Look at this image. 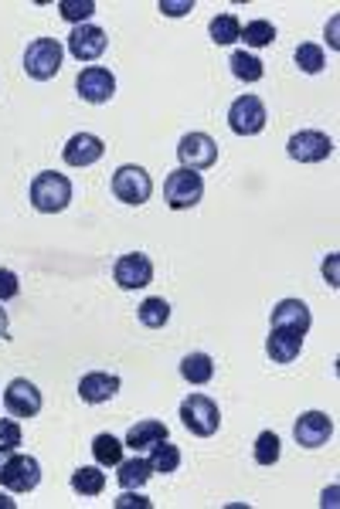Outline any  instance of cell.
<instances>
[{"instance_id": "8992f818", "label": "cell", "mask_w": 340, "mask_h": 509, "mask_svg": "<svg viewBox=\"0 0 340 509\" xmlns=\"http://www.w3.org/2000/svg\"><path fill=\"white\" fill-rule=\"evenodd\" d=\"M201 194H205V180H201V174H195V170H174L167 177V184H164V197H167V207H174V211H187V207H195L197 201H201Z\"/></svg>"}, {"instance_id": "836d02e7", "label": "cell", "mask_w": 340, "mask_h": 509, "mask_svg": "<svg viewBox=\"0 0 340 509\" xmlns=\"http://www.w3.org/2000/svg\"><path fill=\"white\" fill-rule=\"evenodd\" d=\"M160 11L167 17H184L187 11H195V0H160Z\"/></svg>"}, {"instance_id": "cb8c5ba5", "label": "cell", "mask_w": 340, "mask_h": 509, "mask_svg": "<svg viewBox=\"0 0 340 509\" xmlns=\"http://www.w3.org/2000/svg\"><path fill=\"white\" fill-rule=\"evenodd\" d=\"M208 31L215 45H235L242 38V21H238V14H218L208 25Z\"/></svg>"}, {"instance_id": "44dd1931", "label": "cell", "mask_w": 340, "mask_h": 509, "mask_svg": "<svg viewBox=\"0 0 340 509\" xmlns=\"http://www.w3.org/2000/svg\"><path fill=\"white\" fill-rule=\"evenodd\" d=\"M116 479L123 489H140V485H146V479L154 475V469H150V462L140 455H133L130 462H119L116 465Z\"/></svg>"}, {"instance_id": "52a82bcc", "label": "cell", "mask_w": 340, "mask_h": 509, "mask_svg": "<svg viewBox=\"0 0 340 509\" xmlns=\"http://www.w3.org/2000/svg\"><path fill=\"white\" fill-rule=\"evenodd\" d=\"M286 153L296 160V164H320L334 153V140L320 129H300L293 133L286 143Z\"/></svg>"}, {"instance_id": "8fae6325", "label": "cell", "mask_w": 340, "mask_h": 509, "mask_svg": "<svg viewBox=\"0 0 340 509\" xmlns=\"http://www.w3.org/2000/svg\"><path fill=\"white\" fill-rule=\"evenodd\" d=\"M75 89H79V95L89 102V105H103V102H109L116 95V78H113V72L103 68V65H89V68H82Z\"/></svg>"}, {"instance_id": "7c38bea8", "label": "cell", "mask_w": 340, "mask_h": 509, "mask_svg": "<svg viewBox=\"0 0 340 509\" xmlns=\"http://www.w3.org/2000/svg\"><path fill=\"white\" fill-rule=\"evenodd\" d=\"M4 407L11 411V418H35L41 411V391L31 381L17 377L4 391Z\"/></svg>"}, {"instance_id": "7402d4cb", "label": "cell", "mask_w": 340, "mask_h": 509, "mask_svg": "<svg viewBox=\"0 0 340 509\" xmlns=\"http://www.w3.org/2000/svg\"><path fill=\"white\" fill-rule=\"evenodd\" d=\"M72 489L79 496H103L105 472H99V465H82V469L72 472Z\"/></svg>"}, {"instance_id": "2e32d148", "label": "cell", "mask_w": 340, "mask_h": 509, "mask_svg": "<svg viewBox=\"0 0 340 509\" xmlns=\"http://www.w3.org/2000/svg\"><path fill=\"white\" fill-rule=\"evenodd\" d=\"M119 377L116 374H105V370H92L79 381V397L85 404H105L109 397H116Z\"/></svg>"}, {"instance_id": "d6986e66", "label": "cell", "mask_w": 340, "mask_h": 509, "mask_svg": "<svg viewBox=\"0 0 340 509\" xmlns=\"http://www.w3.org/2000/svg\"><path fill=\"white\" fill-rule=\"evenodd\" d=\"M170 432L164 421H136L130 432H126V442L123 445L133 448V452H150L154 445H160V442H167Z\"/></svg>"}, {"instance_id": "603a6c76", "label": "cell", "mask_w": 340, "mask_h": 509, "mask_svg": "<svg viewBox=\"0 0 340 509\" xmlns=\"http://www.w3.org/2000/svg\"><path fill=\"white\" fill-rule=\"evenodd\" d=\"M150 469L160 472V475H170V472L181 469V448L170 445V442H160V445L150 448Z\"/></svg>"}, {"instance_id": "9c48e42d", "label": "cell", "mask_w": 340, "mask_h": 509, "mask_svg": "<svg viewBox=\"0 0 340 509\" xmlns=\"http://www.w3.org/2000/svg\"><path fill=\"white\" fill-rule=\"evenodd\" d=\"M177 156H181L184 170H208L218 160V143L211 140L208 133H187L181 143H177Z\"/></svg>"}, {"instance_id": "277c9868", "label": "cell", "mask_w": 340, "mask_h": 509, "mask_svg": "<svg viewBox=\"0 0 340 509\" xmlns=\"http://www.w3.org/2000/svg\"><path fill=\"white\" fill-rule=\"evenodd\" d=\"M62 55L65 51H62V45L55 38H35L25 51V72L31 78H38V82H48V78L58 75Z\"/></svg>"}, {"instance_id": "3957f363", "label": "cell", "mask_w": 340, "mask_h": 509, "mask_svg": "<svg viewBox=\"0 0 340 509\" xmlns=\"http://www.w3.org/2000/svg\"><path fill=\"white\" fill-rule=\"evenodd\" d=\"M181 421L191 434L211 438V434L218 432V424H222V411H218V404H215L208 394H191V397H184Z\"/></svg>"}, {"instance_id": "83f0119b", "label": "cell", "mask_w": 340, "mask_h": 509, "mask_svg": "<svg viewBox=\"0 0 340 509\" xmlns=\"http://www.w3.org/2000/svg\"><path fill=\"white\" fill-rule=\"evenodd\" d=\"M242 41H245L249 48H269V45L275 41L273 21H265V17H259V21H249V25H245V31H242Z\"/></svg>"}, {"instance_id": "f546056e", "label": "cell", "mask_w": 340, "mask_h": 509, "mask_svg": "<svg viewBox=\"0 0 340 509\" xmlns=\"http://www.w3.org/2000/svg\"><path fill=\"white\" fill-rule=\"evenodd\" d=\"M279 434L275 432H262L259 438H255V448H252V455H255V462L259 465H275L279 462Z\"/></svg>"}, {"instance_id": "e575fe53", "label": "cell", "mask_w": 340, "mask_h": 509, "mask_svg": "<svg viewBox=\"0 0 340 509\" xmlns=\"http://www.w3.org/2000/svg\"><path fill=\"white\" fill-rule=\"evenodd\" d=\"M116 506L119 509H126V506H144V509H150V499L146 496H133V489H126L123 496L116 499Z\"/></svg>"}, {"instance_id": "6da1fadb", "label": "cell", "mask_w": 340, "mask_h": 509, "mask_svg": "<svg viewBox=\"0 0 340 509\" xmlns=\"http://www.w3.org/2000/svg\"><path fill=\"white\" fill-rule=\"evenodd\" d=\"M41 483V465L35 455H21L17 448H0V485L17 496L31 493Z\"/></svg>"}, {"instance_id": "ba28073f", "label": "cell", "mask_w": 340, "mask_h": 509, "mask_svg": "<svg viewBox=\"0 0 340 509\" xmlns=\"http://www.w3.org/2000/svg\"><path fill=\"white\" fill-rule=\"evenodd\" d=\"M265 119L269 115H265V105H262L259 95H238L232 102V109H228V126L238 136H255V133H262Z\"/></svg>"}, {"instance_id": "e0dca14e", "label": "cell", "mask_w": 340, "mask_h": 509, "mask_svg": "<svg viewBox=\"0 0 340 509\" xmlns=\"http://www.w3.org/2000/svg\"><path fill=\"white\" fill-rule=\"evenodd\" d=\"M310 323H314V316H310L306 303H300V299H283V303H275L273 319H269V326L296 330V333H303V336L310 333Z\"/></svg>"}, {"instance_id": "d590c367", "label": "cell", "mask_w": 340, "mask_h": 509, "mask_svg": "<svg viewBox=\"0 0 340 509\" xmlns=\"http://www.w3.org/2000/svg\"><path fill=\"white\" fill-rule=\"evenodd\" d=\"M4 336H7V313L0 309V340H4Z\"/></svg>"}, {"instance_id": "5bb4252c", "label": "cell", "mask_w": 340, "mask_h": 509, "mask_svg": "<svg viewBox=\"0 0 340 509\" xmlns=\"http://www.w3.org/2000/svg\"><path fill=\"white\" fill-rule=\"evenodd\" d=\"M68 51H72V58H79V62H95L105 51V31L95 25H79L68 35Z\"/></svg>"}, {"instance_id": "7a4b0ae2", "label": "cell", "mask_w": 340, "mask_h": 509, "mask_svg": "<svg viewBox=\"0 0 340 509\" xmlns=\"http://www.w3.org/2000/svg\"><path fill=\"white\" fill-rule=\"evenodd\" d=\"M31 204L41 215H58L72 204V180L65 174H55V170H45L38 177L31 180Z\"/></svg>"}, {"instance_id": "ac0fdd59", "label": "cell", "mask_w": 340, "mask_h": 509, "mask_svg": "<svg viewBox=\"0 0 340 509\" xmlns=\"http://www.w3.org/2000/svg\"><path fill=\"white\" fill-rule=\"evenodd\" d=\"M265 350L273 356L275 364H293L303 350V333L296 330H283V326H269V340H265Z\"/></svg>"}, {"instance_id": "30bf717a", "label": "cell", "mask_w": 340, "mask_h": 509, "mask_svg": "<svg viewBox=\"0 0 340 509\" xmlns=\"http://www.w3.org/2000/svg\"><path fill=\"white\" fill-rule=\"evenodd\" d=\"M113 279L119 282V289H146L150 282H154V262L146 258L144 252H130L123 254L116 265H113Z\"/></svg>"}, {"instance_id": "1f68e13d", "label": "cell", "mask_w": 340, "mask_h": 509, "mask_svg": "<svg viewBox=\"0 0 340 509\" xmlns=\"http://www.w3.org/2000/svg\"><path fill=\"white\" fill-rule=\"evenodd\" d=\"M21 424L14 418H0V448H17L21 445Z\"/></svg>"}, {"instance_id": "4fadbf2b", "label": "cell", "mask_w": 340, "mask_h": 509, "mask_svg": "<svg viewBox=\"0 0 340 509\" xmlns=\"http://www.w3.org/2000/svg\"><path fill=\"white\" fill-rule=\"evenodd\" d=\"M293 434H296V442L303 448H320L330 442V434H334V418L324 414V411H306L300 414V421L293 424Z\"/></svg>"}, {"instance_id": "4316f807", "label": "cell", "mask_w": 340, "mask_h": 509, "mask_svg": "<svg viewBox=\"0 0 340 509\" xmlns=\"http://www.w3.org/2000/svg\"><path fill=\"white\" fill-rule=\"evenodd\" d=\"M92 455L99 465H119L123 462V442L116 434H95L92 438Z\"/></svg>"}, {"instance_id": "d4e9b609", "label": "cell", "mask_w": 340, "mask_h": 509, "mask_svg": "<svg viewBox=\"0 0 340 509\" xmlns=\"http://www.w3.org/2000/svg\"><path fill=\"white\" fill-rule=\"evenodd\" d=\"M228 65H232V75H235L238 82H245V85H252V82H259V78L265 75L262 62L255 55H249V51H235Z\"/></svg>"}, {"instance_id": "4dcf8cb0", "label": "cell", "mask_w": 340, "mask_h": 509, "mask_svg": "<svg viewBox=\"0 0 340 509\" xmlns=\"http://www.w3.org/2000/svg\"><path fill=\"white\" fill-rule=\"evenodd\" d=\"M58 11H62L65 21H72V25L79 27L95 14V4H92V0H58Z\"/></svg>"}, {"instance_id": "484cf974", "label": "cell", "mask_w": 340, "mask_h": 509, "mask_svg": "<svg viewBox=\"0 0 340 509\" xmlns=\"http://www.w3.org/2000/svg\"><path fill=\"white\" fill-rule=\"evenodd\" d=\"M170 319V303L167 299H160V295H150V299H144V305H140V323H144L146 330H164Z\"/></svg>"}, {"instance_id": "9a60e30c", "label": "cell", "mask_w": 340, "mask_h": 509, "mask_svg": "<svg viewBox=\"0 0 340 509\" xmlns=\"http://www.w3.org/2000/svg\"><path fill=\"white\" fill-rule=\"evenodd\" d=\"M103 153H105V146L95 133H75V136L65 143L62 156H65L68 166H92L95 160H103Z\"/></svg>"}, {"instance_id": "ffe728a7", "label": "cell", "mask_w": 340, "mask_h": 509, "mask_svg": "<svg viewBox=\"0 0 340 509\" xmlns=\"http://www.w3.org/2000/svg\"><path fill=\"white\" fill-rule=\"evenodd\" d=\"M181 377L187 384H208L211 377H215V360H211L208 354H187L181 360Z\"/></svg>"}, {"instance_id": "8d00e7d4", "label": "cell", "mask_w": 340, "mask_h": 509, "mask_svg": "<svg viewBox=\"0 0 340 509\" xmlns=\"http://www.w3.org/2000/svg\"><path fill=\"white\" fill-rule=\"evenodd\" d=\"M0 506H7V509H11V506H14V499H7V496H0Z\"/></svg>"}, {"instance_id": "5b68a950", "label": "cell", "mask_w": 340, "mask_h": 509, "mask_svg": "<svg viewBox=\"0 0 340 509\" xmlns=\"http://www.w3.org/2000/svg\"><path fill=\"white\" fill-rule=\"evenodd\" d=\"M113 194H116V201L140 207V204L150 201V194H154V180H150V174H146L144 166L126 164L113 174Z\"/></svg>"}, {"instance_id": "f1b7e54d", "label": "cell", "mask_w": 340, "mask_h": 509, "mask_svg": "<svg viewBox=\"0 0 340 509\" xmlns=\"http://www.w3.org/2000/svg\"><path fill=\"white\" fill-rule=\"evenodd\" d=\"M296 65H300V72H306V75H316V72H324L327 55H324V48H320V45L306 41V45H300V48H296Z\"/></svg>"}, {"instance_id": "d6a6232c", "label": "cell", "mask_w": 340, "mask_h": 509, "mask_svg": "<svg viewBox=\"0 0 340 509\" xmlns=\"http://www.w3.org/2000/svg\"><path fill=\"white\" fill-rule=\"evenodd\" d=\"M17 293H21V282H17V275H14L11 268H0V303L14 299Z\"/></svg>"}]
</instances>
